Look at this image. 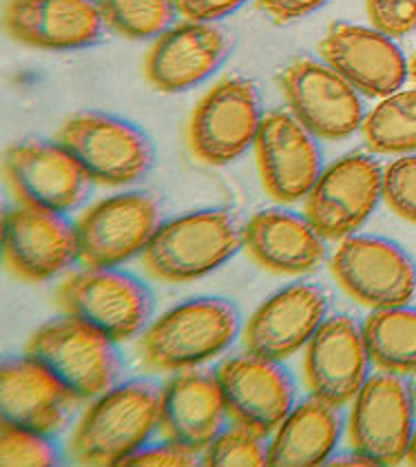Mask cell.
Segmentation results:
<instances>
[{"instance_id":"obj_14","label":"cell","mask_w":416,"mask_h":467,"mask_svg":"<svg viewBox=\"0 0 416 467\" xmlns=\"http://www.w3.org/2000/svg\"><path fill=\"white\" fill-rule=\"evenodd\" d=\"M217 379L228 414L264 437L277 430L293 412V379L268 357L251 350L233 357L222 363Z\"/></svg>"},{"instance_id":"obj_37","label":"cell","mask_w":416,"mask_h":467,"mask_svg":"<svg viewBox=\"0 0 416 467\" xmlns=\"http://www.w3.org/2000/svg\"><path fill=\"white\" fill-rule=\"evenodd\" d=\"M405 459H408L410 465L416 467V430L412 432V439H410V445H408V454H405Z\"/></svg>"},{"instance_id":"obj_19","label":"cell","mask_w":416,"mask_h":467,"mask_svg":"<svg viewBox=\"0 0 416 467\" xmlns=\"http://www.w3.org/2000/svg\"><path fill=\"white\" fill-rule=\"evenodd\" d=\"M80 399L29 355L12 357L0 368V417L40 434L60 432Z\"/></svg>"},{"instance_id":"obj_12","label":"cell","mask_w":416,"mask_h":467,"mask_svg":"<svg viewBox=\"0 0 416 467\" xmlns=\"http://www.w3.org/2000/svg\"><path fill=\"white\" fill-rule=\"evenodd\" d=\"M282 89L290 113L317 138H348L366 120L359 91L324 62L290 65L282 76Z\"/></svg>"},{"instance_id":"obj_3","label":"cell","mask_w":416,"mask_h":467,"mask_svg":"<svg viewBox=\"0 0 416 467\" xmlns=\"http://www.w3.org/2000/svg\"><path fill=\"white\" fill-rule=\"evenodd\" d=\"M116 341L74 315L58 317L40 326L31 337L27 352L45 366L78 399L102 397L122 377Z\"/></svg>"},{"instance_id":"obj_16","label":"cell","mask_w":416,"mask_h":467,"mask_svg":"<svg viewBox=\"0 0 416 467\" xmlns=\"http://www.w3.org/2000/svg\"><path fill=\"white\" fill-rule=\"evenodd\" d=\"M366 335L352 317L335 315L319 326L306 350L304 372L312 397L346 406L368 379Z\"/></svg>"},{"instance_id":"obj_11","label":"cell","mask_w":416,"mask_h":467,"mask_svg":"<svg viewBox=\"0 0 416 467\" xmlns=\"http://www.w3.org/2000/svg\"><path fill=\"white\" fill-rule=\"evenodd\" d=\"M5 171L25 204L56 213L78 209L89 197L93 182L60 142L47 140H23L9 147Z\"/></svg>"},{"instance_id":"obj_35","label":"cell","mask_w":416,"mask_h":467,"mask_svg":"<svg viewBox=\"0 0 416 467\" xmlns=\"http://www.w3.org/2000/svg\"><path fill=\"white\" fill-rule=\"evenodd\" d=\"M328 0H259V7L275 23H293V20L306 18V16L321 9Z\"/></svg>"},{"instance_id":"obj_18","label":"cell","mask_w":416,"mask_h":467,"mask_svg":"<svg viewBox=\"0 0 416 467\" xmlns=\"http://www.w3.org/2000/svg\"><path fill=\"white\" fill-rule=\"evenodd\" d=\"M328 65L370 98H388L401 89L408 65L394 40L379 29L335 25L321 43Z\"/></svg>"},{"instance_id":"obj_10","label":"cell","mask_w":416,"mask_h":467,"mask_svg":"<svg viewBox=\"0 0 416 467\" xmlns=\"http://www.w3.org/2000/svg\"><path fill=\"white\" fill-rule=\"evenodd\" d=\"M381 195L383 173L377 160L348 155L315 182L306 200V217L324 240H341L366 224Z\"/></svg>"},{"instance_id":"obj_5","label":"cell","mask_w":416,"mask_h":467,"mask_svg":"<svg viewBox=\"0 0 416 467\" xmlns=\"http://www.w3.org/2000/svg\"><path fill=\"white\" fill-rule=\"evenodd\" d=\"M85 166L93 182L107 186L133 184L153 166V144L131 122L104 113H82L71 118L56 136Z\"/></svg>"},{"instance_id":"obj_1","label":"cell","mask_w":416,"mask_h":467,"mask_svg":"<svg viewBox=\"0 0 416 467\" xmlns=\"http://www.w3.org/2000/svg\"><path fill=\"white\" fill-rule=\"evenodd\" d=\"M162 419V388L129 381L104 392L78 423L71 459L82 465H120L147 443Z\"/></svg>"},{"instance_id":"obj_26","label":"cell","mask_w":416,"mask_h":467,"mask_svg":"<svg viewBox=\"0 0 416 467\" xmlns=\"http://www.w3.org/2000/svg\"><path fill=\"white\" fill-rule=\"evenodd\" d=\"M363 335L379 370L416 375V308H374L363 321Z\"/></svg>"},{"instance_id":"obj_27","label":"cell","mask_w":416,"mask_h":467,"mask_svg":"<svg viewBox=\"0 0 416 467\" xmlns=\"http://www.w3.org/2000/svg\"><path fill=\"white\" fill-rule=\"evenodd\" d=\"M363 136L377 153L416 151V89L383 98L363 120Z\"/></svg>"},{"instance_id":"obj_21","label":"cell","mask_w":416,"mask_h":467,"mask_svg":"<svg viewBox=\"0 0 416 467\" xmlns=\"http://www.w3.org/2000/svg\"><path fill=\"white\" fill-rule=\"evenodd\" d=\"M328 313V295L315 284H295L270 297L246 326V346L255 355L284 361L312 339Z\"/></svg>"},{"instance_id":"obj_7","label":"cell","mask_w":416,"mask_h":467,"mask_svg":"<svg viewBox=\"0 0 416 467\" xmlns=\"http://www.w3.org/2000/svg\"><path fill=\"white\" fill-rule=\"evenodd\" d=\"M414 390L403 375L381 370L355 397L350 443L379 465H399L408 454L414 425Z\"/></svg>"},{"instance_id":"obj_17","label":"cell","mask_w":416,"mask_h":467,"mask_svg":"<svg viewBox=\"0 0 416 467\" xmlns=\"http://www.w3.org/2000/svg\"><path fill=\"white\" fill-rule=\"evenodd\" d=\"M255 147L264 186L275 200L297 202L308 197L321 175V151L315 133L293 113L275 111L264 118Z\"/></svg>"},{"instance_id":"obj_39","label":"cell","mask_w":416,"mask_h":467,"mask_svg":"<svg viewBox=\"0 0 416 467\" xmlns=\"http://www.w3.org/2000/svg\"><path fill=\"white\" fill-rule=\"evenodd\" d=\"M412 390H414V406H416V383H414V388H412Z\"/></svg>"},{"instance_id":"obj_13","label":"cell","mask_w":416,"mask_h":467,"mask_svg":"<svg viewBox=\"0 0 416 467\" xmlns=\"http://www.w3.org/2000/svg\"><path fill=\"white\" fill-rule=\"evenodd\" d=\"M160 228V211L147 193H122L100 202L78 222L80 259L89 268H113L144 251Z\"/></svg>"},{"instance_id":"obj_9","label":"cell","mask_w":416,"mask_h":467,"mask_svg":"<svg viewBox=\"0 0 416 467\" xmlns=\"http://www.w3.org/2000/svg\"><path fill=\"white\" fill-rule=\"evenodd\" d=\"M332 273L357 302L370 308L408 306L416 295L412 257L394 242L372 235H352L332 257Z\"/></svg>"},{"instance_id":"obj_6","label":"cell","mask_w":416,"mask_h":467,"mask_svg":"<svg viewBox=\"0 0 416 467\" xmlns=\"http://www.w3.org/2000/svg\"><path fill=\"white\" fill-rule=\"evenodd\" d=\"M262 122L257 87L244 78H228L195 107L189 127L191 149L204 164H231L257 142Z\"/></svg>"},{"instance_id":"obj_8","label":"cell","mask_w":416,"mask_h":467,"mask_svg":"<svg viewBox=\"0 0 416 467\" xmlns=\"http://www.w3.org/2000/svg\"><path fill=\"white\" fill-rule=\"evenodd\" d=\"M62 308L98 328L109 339H131L147 326L153 299L142 282L113 268L71 275L58 293Z\"/></svg>"},{"instance_id":"obj_30","label":"cell","mask_w":416,"mask_h":467,"mask_svg":"<svg viewBox=\"0 0 416 467\" xmlns=\"http://www.w3.org/2000/svg\"><path fill=\"white\" fill-rule=\"evenodd\" d=\"M0 463L3 467H49L58 463V452L47 434L3 421Z\"/></svg>"},{"instance_id":"obj_29","label":"cell","mask_w":416,"mask_h":467,"mask_svg":"<svg viewBox=\"0 0 416 467\" xmlns=\"http://www.w3.org/2000/svg\"><path fill=\"white\" fill-rule=\"evenodd\" d=\"M268 461L264 434L235 421L206 448L204 465L208 467H262Z\"/></svg>"},{"instance_id":"obj_15","label":"cell","mask_w":416,"mask_h":467,"mask_svg":"<svg viewBox=\"0 0 416 467\" xmlns=\"http://www.w3.org/2000/svg\"><path fill=\"white\" fill-rule=\"evenodd\" d=\"M3 251L12 271L29 282L54 277L80 257L78 231L62 213L29 204L5 215Z\"/></svg>"},{"instance_id":"obj_20","label":"cell","mask_w":416,"mask_h":467,"mask_svg":"<svg viewBox=\"0 0 416 467\" xmlns=\"http://www.w3.org/2000/svg\"><path fill=\"white\" fill-rule=\"evenodd\" d=\"M98 0H9L5 27L18 43L38 49H80L98 43L104 29Z\"/></svg>"},{"instance_id":"obj_31","label":"cell","mask_w":416,"mask_h":467,"mask_svg":"<svg viewBox=\"0 0 416 467\" xmlns=\"http://www.w3.org/2000/svg\"><path fill=\"white\" fill-rule=\"evenodd\" d=\"M383 197L403 220L416 224V155L394 160L383 173Z\"/></svg>"},{"instance_id":"obj_24","label":"cell","mask_w":416,"mask_h":467,"mask_svg":"<svg viewBox=\"0 0 416 467\" xmlns=\"http://www.w3.org/2000/svg\"><path fill=\"white\" fill-rule=\"evenodd\" d=\"M251 255L264 268L284 275L315 271L326 257L324 237L308 217L284 209H266L253 217L246 226Z\"/></svg>"},{"instance_id":"obj_38","label":"cell","mask_w":416,"mask_h":467,"mask_svg":"<svg viewBox=\"0 0 416 467\" xmlns=\"http://www.w3.org/2000/svg\"><path fill=\"white\" fill-rule=\"evenodd\" d=\"M410 74H412V80L416 82V56H414V60H412V67H410Z\"/></svg>"},{"instance_id":"obj_22","label":"cell","mask_w":416,"mask_h":467,"mask_svg":"<svg viewBox=\"0 0 416 467\" xmlns=\"http://www.w3.org/2000/svg\"><path fill=\"white\" fill-rule=\"evenodd\" d=\"M226 31L213 23H189L164 31L147 56V78L164 93H180L206 80L228 56Z\"/></svg>"},{"instance_id":"obj_28","label":"cell","mask_w":416,"mask_h":467,"mask_svg":"<svg viewBox=\"0 0 416 467\" xmlns=\"http://www.w3.org/2000/svg\"><path fill=\"white\" fill-rule=\"evenodd\" d=\"M104 20L133 40L162 36L173 23L175 0H98Z\"/></svg>"},{"instance_id":"obj_33","label":"cell","mask_w":416,"mask_h":467,"mask_svg":"<svg viewBox=\"0 0 416 467\" xmlns=\"http://www.w3.org/2000/svg\"><path fill=\"white\" fill-rule=\"evenodd\" d=\"M120 465L131 467H193L200 465L197 452L184 448V445L169 441L166 445H158L151 450H138V452L127 456Z\"/></svg>"},{"instance_id":"obj_36","label":"cell","mask_w":416,"mask_h":467,"mask_svg":"<svg viewBox=\"0 0 416 467\" xmlns=\"http://www.w3.org/2000/svg\"><path fill=\"white\" fill-rule=\"evenodd\" d=\"M326 463H328V465H332V467H339V465H352V467H374V465H379L377 461L370 459V456L361 454V452L337 456V459L326 461Z\"/></svg>"},{"instance_id":"obj_32","label":"cell","mask_w":416,"mask_h":467,"mask_svg":"<svg viewBox=\"0 0 416 467\" xmlns=\"http://www.w3.org/2000/svg\"><path fill=\"white\" fill-rule=\"evenodd\" d=\"M374 29L401 38L416 29V0H366Z\"/></svg>"},{"instance_id":"obj_34","label":"cell","mask_w":416,"mask_h":467,"mask_svg":"<svg viewBox=\"0 0 416 467\" xmlns=\"http://www.w3.org/2000/svg\"><path fill=\"white\" fill-rule=\"evenodd\" d=\"M246 0H175V9L189 23H215L237 12Z\"/></svg>"},{"instance_id":"obj_4","label":"cell","mask_w":416,"mask_h":467,"mask_svg":"<svg viewBox=\"0 0 416 467\" xmlns=\"http://www.w3.org/2000/svg\"><path fill=\"white\" fill-rule=\"evenodd\" d=\"M246 228L233 213L195 211L162 224L144 248V264L164 282H191L226 264L242 248Z\"/></svg>"},{"instance_id":"obj_2","label":"cell","mask_w":416,"mask_h":467,"mask_svg":"<svg viewBox=\"0 0 416 467\" xmlns=\"http://www.w3.org/2000/svg\"><path fill=\"white\" fill-rule=\"evenodd\" d=\"M239 313L220 297H202L160 317L140 341L144 366L178 372L213 359L235 341Z\"/></svg>"},{"instance_id":"obj_25","label":"cell","mask_w":416,"mask_h":467,"mask_svg":"<svg viewBox=\"0 0 416 467\" xmlns=\"http://www.w3.org/2000/svg\"><path fill=\"white\" fill-rule=\"evenodd\" d=\"M341 434L339 406L312 397L297 406L277 428L266 465L312 467L326 463Z\"/></svg>"},{"instance_id":"obj_23","label":"cell","mask_w":416,"mask_h":467,"mask_svg":"<svg viewBox=\"0 0 416 467\" xmlns=\"http://www.w3.org/2000/svg\"><path fill=\"white\" fill-rule=\"evenodd\" d=\"M226 412L220 379L208 370L186 368L162 388L160 428L169 441L193 452L220 437Z\"/></svg>"}]
</instances>
